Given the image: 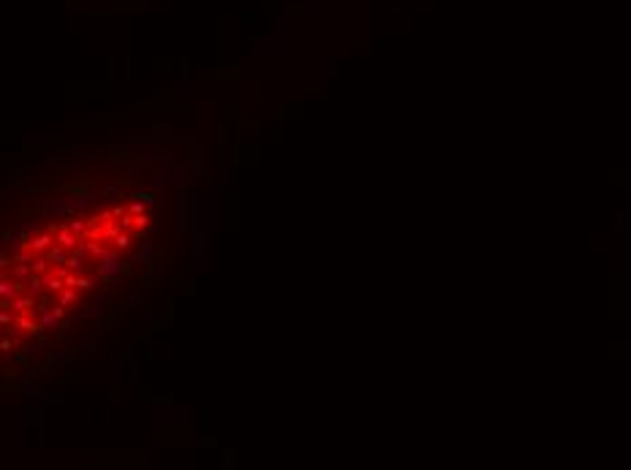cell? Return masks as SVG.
Masks as SVG:
<instances>
[{"label": "cell", "mask_w": 631, "mask_h": 470, "mask_svg": "<svg viewBox=\"0 0 631 470\" xmlns=\"http://www.w3.org/2000/svg\"><path fill=\"white\" fill-rule=\"evenodd\" d=\"M76 291L79 288H71V286H66L63 291H58V305H63V307L74 305V302H76Z\"/></svg>", "instance_id": "obj_5"}, {"label": "cell", "mask_w": 631, "mask_h": 470, "mask_svg": "<svg viewBox=\"0 0 631 470\" xmlns=\"http://www.w3.org/2000/svg\"><path fill=\"white\" fill-rule=\"evenodd\" d=\"M46 231H52L54 234V245L66 247V250H74V247L82 242V239H79L71 228H68V223L66 226H46Z\"/></svg>", "instance_id": "obj_1"}, {"label": "cell", "mask_w": 631, "mask_h": 470, "mask_svg": "<svg viewBox=\"0 0 631 470\" xmlns=\"http://www.w3.org/2000/svg\"><path fill=\"white\" fill-rule=\"evenodd\" d=\"M30 269H33V275H46V272L52 269V264H49L46 256H33V261H30Z\"/></svg>", "instance_id": "obj_4"}, {"label": "cell", "mask_w": 631, "mask_h": 470, "mask_svg": "<svg viewBox=\"0 0 631 470\" xmlns=\"http://www.w3.org/2000/svg\"><path fill=\"white\" fill-rule=\"evenodd\" d=\"M54 245V234L52 231H44V234H36V237H30L28 242H22V247H28L33 256H41V253H46L49 247Z\"/></svg>", "instance_id": "obj_2"}, {"label": "cell", "mask_w": 631, "mask_h": 470, "mask_svg": "<svg viewBox=\"0 0 631 470\" xmlns=\"http://www.w3.org/2000/svg\"><path fill=\"white\" fill-rule=\"evenodd\" d=\"M144 228H150V218H147L144 212H142V215H134V231L142 234Z\"/></svg>", "instance_id": "obj_8"}, {"label": "cell", "mask_w": 631, "mask_h": 470, "mask_svg": "<svg viewBox=\"0 0 631 470\" xmlns=\"http://www.w3.org/2000/svg\"><path fill=\"white\" fill-rule=\"evenodd\" d=\"M24 286H28V294H38L41 288H44V275H30L28 280H24Z\"/></svg>", "instance_id": "obj_6"}, {"label": "cell", "mask_w": 631, "mask_h": 470, "mask_svg": "<svg viewBox=\"0 0 631 470\" xmlns=\"http://www.w3.org/2000/svg\"><path fill=\"white\" fill-rule=\"evenodd\" d=\"M46 258H49V264H52V267H58V264H66V261H68V253H66V247L52 245V247L46 250Z\"/></svg>", "instance_id": "obj_3"}, {"label": "cell", "mask_w": 631, "mask_h": 470, "mask_svg": "<svg viewBox=\"0 0 631 470\" xmlns=\"http://www.w3.org/2000/svg\"><path fill=\"white\" fill-rule=\"evenodd\" d=\"M144 209H147V201H142V199H139V201H131V204H128V212H131V215H142V212H144Z\"/></svg>", "instance_id": "obj_9"}, {"label": "cell", "mask_w": 631, "mask_h": 470, "mask_svg": "<svg viewBox=\"0 0 631 470\" xmlns=\"http://www.w3.org/2000/svg\"><path fill=\"white\" fill-rule=\"evenodd\" d=\"M76 288H79V291H90L92 280H90V277H76Z\"/></svg>", "instance_id": "obj_11"}, {"label": "cell", "mask_w": 631, "mask_h": 470, "mask_svg": "<svg viewBox=\"0 0 631 470\" xmlns=\"http://www.w3.org/2000/svg\"><path fill=\"white\" fill-rule=\"evenodd\" d=\"M114 242V250H128V247H131V234L128 231H120L117 234V237L112 239Z\"/></svg>", "instance_id": "obj_7"}, {"label": "cell", "mask_w": 631, "mask_h": 470, "mask_svg": "<svg viewBox=\"0 0 631 470\" xmlns=\"http://www.w3.org/2000/svg\"><path fill=\"white\" fill-rule=\"evenodd\" d=\"M68 228H71V231L79 237V234H84V231H88V223H84V220H71V223H68Z\"/></svg>", "instance_id": "obj_10"}, {"label": "cell", "mask_w": 631, "mask_h": 470, "mask_svg": "<svg viewBox=\"0 0 631 470\" xmlns=\"http://www.w3.org/2000/svg\"><path fill=\"white\" fill-rule=\"evenodd\" d=\"M128 212V204H117V207H112V215H114V220L117 218H122V215Z\"/></svg>", "instance_id": "obj_12"}]
</instances>
